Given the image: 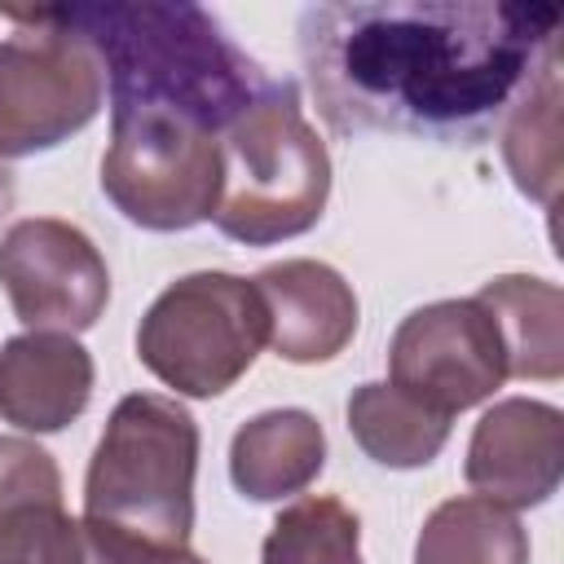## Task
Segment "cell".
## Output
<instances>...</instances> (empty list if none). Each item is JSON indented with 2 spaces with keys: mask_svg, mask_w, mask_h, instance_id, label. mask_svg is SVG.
Returning a JSON list of instances; mask_svg holds the SVG:
<instances>
[{
  "mask_svg": "<svg viewBox=\"0 0 564 564\" xmlns=\"http://www.w3.org/2000/svg\"><path fill=\"white\" fill-rule=\"evenodd\" d=\"M560 9L375 0L300 13V62L330 132L480 141L560 48Z\"/></svg>",
  "mask_w": 564,
  "mask_h": 564,
  "instance_id": "1",
  "label": "cell"
},
{
  "mask_svg": "<svg viewBox=\"0 0 564 564\" xmlns=\"http://www.w3.org/2000/svg\"><path fill=\"white\" fill-rule=\"evenodd\" d=\"M0 18L84 40L110 84V110H167L225 132L278 79L198 4H35L0 9Z\"/></svg>",
  "mask_w": 564,
  "mask_h": 564,
  "instance_id": "2",
  "label": "cell"
},
{
  "mask_svg": "<svg viewBox=\"0 0 564 564\" xmlns=\"http://www.w3.org/2000/svg\"><path fill=\"white\" fill-rule=\"evenodd\" d=\"M330 198V154L300 110L295 79H273L220 132V203L212 225L247 247L308 234Z\"/></svg>",
  "mask_w": 564,
  "mask_h": 564,
  "instance_id": "3",
  "label": "cell"
},
{
  "mask_svg": "<svg viewBox=\"0 0 564 564\" xmlns=\"http://www.w3.org/2000/svg\"><path fill=\"white\" fill-rule=\"evenodd\" d=\"M198 423L159 392H132L110 410L84 480V520L110 524L159 551H185L194 529Z\"/></svg>",
  "mask_w": 564,
  "mask_h": 564,
  "instance_id": "4",
  "label": "cell"
},
{
  "mask_svg": "<svg viewBox=\"0 0 564 564\" xmlns=\"http://www.w3.org/2000/svg\"><path fill=\"white\" fill-rule=\"evenodd\" d=\"M269 344L256 282L238 273H185L167 282L137 326L141 366L181 397L229 392Z\"/></svg>",
  "mask_w": 564,
  "mask_h": 564,
  "instance_id": "5",
  "label": "cell"
},
{
  "mask_svg": "<svg viewBox=\"0 0 564 564\" xmlns=\"http://www.w3.org/2000/svg\"><path fill=\"white\" fill-rule=\"evenodd\" d=\"M101 194L123 220L154 234L212 220L220 203V132L167 110H110Z\"/></svg>",
  "mask_w": 564,
  "mask_h": 564,
  "instance_id": "6",
  "label": "cell"
},
{
  "mask_svg": "<svg viewBox=\"0 0 564 564\" xmlns=\"http://www.w3.org/2000/svg\"><path fill=\"white\" fill-rule=\"evenodd\" d=\"M0 40V159H26L84 132L106 97L97 53L44 22Z\"/></svg>",
  "mask_w": 564,
  "mask_h": 564,
  "instance_id": "7",
  "label": "cell"
},
{
  "mask_svg": "<svg viewBox=\"0 0 564 564\" xmlns=\"http://www.w3.org/2000/svg\"><path fill=\"white\" fill-rule=\"evenodd\" d=\"M502 379V339L476 295L414 308L388 344V383L449 419L489 401Z\"/></svg>",
  "mask_w": 564,
  "mask_h": 564,
  "instance_id": "8",
  "label": "cell"
},
{
  "mask_svg": "<svg viewBox=\"0 0 564 564\" xmlns=\"http://www.w3.org/2000/svg\"><path fill=\"white\" fill-rule=\"evenodd\" d=\"M0 286L26 330L79 335L106 313L110 269L70 220L26 216L0 238Z\"/></svg>",
  "mask_w": 564,
  "mask_h": 564,
  "instance_id": "9",
  "label": "cell"
},
{
  "mask_svg": "<svg viewBox=\"0 0 564 564\" xmlns=\"http://www.w3.org/2000/svg\"><path fill=\"white\" fill-rule=\"evenodd\" d=\"M564 471V419L551 401L507 397L494 401L467 445V485L507 511L542 507L560 489Z\"/></svg>",
  "mask_w": 564,
  "mask_h": 564,
  "instance_id": "10",
  "label": "cell"
},
{
  "mask_svg": "<svg viewBox=\"0 0 564 564\" xmlns=\"http://www.w3.org/2000/svg\"><path fill=\"white\" fill-rule=\"evenodd\" d=\"M251 282L269 313V348L282 361H330L357 335V295L339 269L322 260H278Z\"/></svg>",
  "mask_w": 564,
  "mask_h": 564,
  "instance_id": "11",
  "label": "cell"
},
{
  "mask_svg": "<svg viewBox=\"0 0 564 564\" xmlns=\"http://www.w3.org/2000/svg\"><path fill=\"white\" fill-rule=\"evenodd\" d=\"M0 564H79V520L66 516L62 471L26 436H0Z\"/></svg>",
  "mask_w": 564,
  "mask_h": 564,
  "instance_id": "12",
  "label": "cell"
},
{
  "mask_svg": "<svg viewBox=\"0 0 564 564\" xmlns=\"http://www.w3.org/2000/svg\"><path fill=\"white\" fill-rule=\"evenodd\" d=\"M93 357L75 335L26 330L0 348V419L22 432H62L88 410Z\"/></svg>",
  "mask_w": 564,
  "mask_h": 564,
  "instance_id": "13",
  "label": "cell"
},
{
  "mask_svg": "<svg viewBox=\"0 0 564 564\" xmlns=\"http://www.w3.org/2000/svg\"><path fill=\"white\" fill-rule=\"evenodd\" d=\"M326 467V432L308 410H264L229 441V480L251 502L304 494Z\"/></svg>",
  "mask_w": 564,
  "mask_h": 564,
  "instance_id": "14",
  "label": "cell"
},
{
  "mask_svg": "<svg viewBox=\"0 0 564 564\" xmlns=\"http://www.w3.org/2000/svg\"><path fill=\"white\" fill-rule=\"evenodd\" d=\"M476 300L498 326L507 379H560L564 375V300L560 286L529 273L489 278Z\"/></svg>",
  "mask_w": 564,
  "mask_h": 564,
  "instance_id": "15",
  "label": "cell"
},
{
  "mask_svg": "<svg viewBox=\"0 0 564 564\" xmlns=\"http://www.w3.org/2000/svg\"><path fill=\"white\" fill-rule=\"evenodd\" d=\"M454 419L432 410L427 401L392 388V383H361L348 397V432L375 458L379 467L392 471H414L427 467L445 441H449Z\"/></svg>",
  "mask_w": 564,
  "mask_h": 564,
  "instance_id": "16",
  "label": "cell"
},
{
  "mask_svg": "<svg viewBox=\"0 0 564 564\" xmlns=\"http://www.w3.org/2000/svg\"><path fill=\"white\" fill-rule=\"evenodd\" d=\"M414 564H529V533L489 498H445L419 529Z\"/></svg>",
  "mask_w": 564,
  "mask_h": 564,
  "instance_id": "17",
  "label": "cell"
},
{
  "mask_svg": "<svg viewBox=\"0 0 564 564\" xmlns=\"http://www.w3.org/2000/svg\"><path fill=\"white\" fill-rule=\"evenodd\" d=\"M502 159L520 194L555 207L560 189V48L520 88L502 128Z\"/></svg>",
  "mask_w": 564,
  "mask_h": 564,
  "instance_id": "18",
  "label": "cell"
},
{
  "mask_svg": "<svg viewBox=\"0 0 564 564\" xmlns=\"http://www.w3.org/2000/svg\"><path fill=\"white\" fill-rule=\"evenodd\" d=\"M260 564H361V520L330 494L300 498L269 524Z\"/></svg>",
  "mask_w": 564,
  "mask_h": 564,
  "instance_id": "19",
  "label": "cell"
},
{
  "mask_svg": "<svg viewBox=\"0 0 564 564\" xmlns=\"http://www.w3.org/2000/svg\"><path fill=\"white\" fill-rule=\"evenodd\" d=\"M167 555L172 551H159L110 524L79 520V564H167Z\"/></svg>",
  "mask_w": 564,
  "mask_h": 564,
  "instance_id": "20",
  "label": "cell"
},
{
  "mask_svg": "<svg viewBox=\"0 0 564 564\" xmlns=\"http://www.w3.org/2000/svg\"><path fill=\"white\" fill-rule=\"evenodd\" d=\"M9 203H13V176H9L4 163H0V216L9 212Z\"/></svg>",
  "mask_w": 564,
  "mask_h": 564,
  "instance_id": "21",
  "label": "cell"
},
{
  "mask_svg": "<svg viewBox=\"0 0 564 564\" xmlns=\"http://www.w3.org/2000/svg\"><path fill=\"white\" fill-rule=\"evenodd\" d=\"M167 564H207V560H198V555L185 546V551H172V555H167Z\"/></svg>",
  "mask_w": 564,
  "mask_h": 564,
  "instance_id": "22",
  "label": "cell"
}]
</instances>
